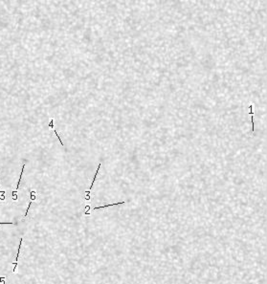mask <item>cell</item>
I'll use <instances>...</instances> for the list:
<instances>
[{
	"mask_svg": "<svg viewBox=\"0 0 267 284\" xmlns=\"http://www.w3.org/2000/svg\"><path fill=\"white\" fill-rule=\"evenodd\" d=\"M36 198H37V195H36V191L33 189V190H31V194H30V201H29V205H28V208H27V210H26V212H25V217L28 215V211H29V210H30V208H31L32 204H33V202L34 201H36Z\"/></svg>",
	"mask_w": 267,
	"mask_h": 284,
	"instance_id": "cell-1",
	"label": "cell"
},
{
	"mask_svg": "<svg viewBox=\"0 0 267 284\" xmlns=\"http://www.w3.org/2000/svg\"><path fill=\"white\" fill-rule=\"evenodd\" d=\"M22 240H23V238H20V243H19V246H18V251H17L16 259H15V262H13V270H12V272H13V273H15V271H16V268H17V264H18V258H19V255H20V248H21Z\"/></svg>",
	"mask_w": 267,
	"mask_h": 284,
	"instance_id": "cell-2",
	"label": "cell"
},
{
	"mask_svg": "<svg viewBox=\"0 0 267 284\" xmlns=\"http://www.w3.org/2000/svg\"><path fill=\"white\" fill-rule=\"evenodd\" d=\"M25 166H26V164H23V166H22V168H21V172H20V177H19V180H18V182H17V185H16V188H15V190H13V191L17 192V190H18L19 185H20V181H21V178H22V174H23V172H24Z\"/></svg>",
	"mask_w": 267,
	"mask_h": 284,
	"instance_id": "cell-3",
	"label": "cell"
},
{
	"mask_svg": "<svg viewBox=\"0 0 267 284\" xmlns=\"http://www.w3.org/2000/svg\"><path fill=\"white\" fill-rule=\"evenodd\" d=\"M49 127L51 128V129H53V128H54V118H51V119H50Z\"/></svg>",
	"mask_w": 267,
	"mask_h": 284,
	"instance_id": "cell-4",
	"label": "cell"
},
{
	"mask_svg": "<svg viewBox=\"0 0 267 284\" xmlns=\"http://www.w3.org/2000/svg\"><path fill=\"white\" fill-rule=\"evenodd\" d=\"M54 132H55V134H56V137H57V139H58V141H59V142H60V144H61V145H64V144H63V142H62V141H61V139L59 138V135H58V133L56 132V130H54Z\"/></svg>",
	"mask_w": 267,
	"mask_h": 284,
	"instance_id": "cell-5",
	"label": "cell"
},
{
	"mask_svg": "<svg viewBox=\"0 0 267 284\" xmlns=\"http://www.w3.org/2000/svg\"><path fill=\"white\" fill-rule=\"evenodd\" d=\"M0 225H15V223H0Z\"/></svg>",
	"mask_w": 267,
	"mask_h": 284,
	"instance_id": "cell-6",
	"label": "cell"
},
{
	"mask_svg": "<svg viewBox=\"0 0 267 284\" xmlns=\"http://www.w3.org/2000/svg\"><path fill=\"white\" fill-rule=\"evenodd\" d=\"M0 191H1V190H0Z\"/></svg>",
	"mask_w": 267,
	"mask_h": 284,
	"instance_id": "cell-7",
	"label": "cell"
}]
</instances>
